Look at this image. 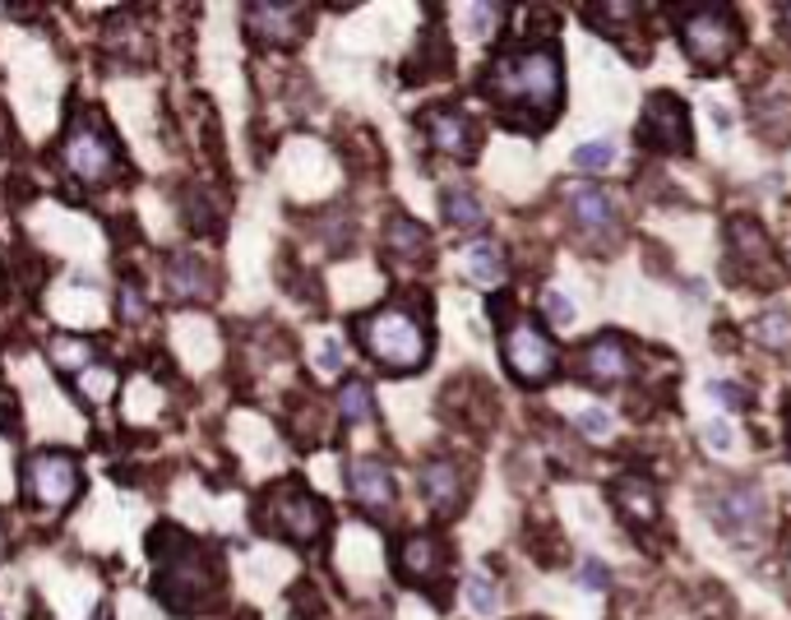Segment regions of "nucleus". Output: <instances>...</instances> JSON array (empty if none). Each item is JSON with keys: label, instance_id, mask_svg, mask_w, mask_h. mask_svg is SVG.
Returning <instances> with one entry per match:
<instances>
[{"label": "nucleus", "instance_id": "obj_38", "mask_svg": "<svg viewBox=\"0 0 791 620\" xmlns=\"http://www.w3.org/2000/svg\"><path fill=\"white\" fill-rule=\"evenodd\" d=\"M606 579H612V574H606L597 561H587V565H583V584L593 588V593H602V588H606Z\"/></svg>", "mask_w": 791, "mask_h": 620}, {"label": "nucleus", "instance_id": "obj_29", "mask_svg": "<svg viewBox=\"0 0 791 620\" xmlns=\"http://www.w3.org/2000/svg\"><path fill=\"white\" fill-rule=\"evenodd\" d=\"M612 158H616L612 140H593V144H579V148H574V167H579V171H602V167H612Z\"/></svg>", "mask_w": 791, "mask_h": 620}, {"label": "nucleus", "instance_id": "obj_22", "mask_svg": "<svg viewBox=\"0 0 791 620\" xmlns=\"http://www.w3.org/2000/svg\"><path fill=\"white\" fill-rule=\"evenodd\" d=\"M468 274L477 278L482 287H505V278H509L505 251L495 246V241H477V246H468Z\"/></svg>", "mask_w": 791, "mask_h": 620}, {"label": "nucleus", "instance_id": "obj_21", "mask_svg": "<svg viewBox=\"0 0 791 620\" xmlns=\"http://www.w3.org/2000/svg\"><path fill=\"white\" fill-rule=\"evenodd\" d=\"M384 251L403 264H421V259H431V232H426L417 218L394 213L389 223H384Z\"/></svg>", "mask_w": 791, "mask_h": 620}, {"label": "nucleus", "instance_id": "obj_17", "mask_svg": "<svg viewBox=\"0 0 791 620\" xmlns=\"http://www.w3.org/2000/svg\"><path fill=\"white\" fill-rule=\"evenodd\" d=\"M245 29L264 47H292L306 37V10L301 5H251L245 10Z\"/></svg>", "mask_w": 791, "mask_h": 620}, {"label": "nucleus", "instance_id": "obj_30", "mask_svg": "<svg viewBox=\"0 0 791 620\" xmlns=\"http://www.w3.org/2000/svg\"><path fill=\"white\" fill-rule=\"evenodd\" d=\"M287 602H292V611H297V620H320V611H325V602H320V593H315L310 584H297L287 593Z\"/></svg>", "mask_w": 791, "mask_h": 620}, {"label": "nucleus", "instance_id": "obj_15", "mask_svg": "<svg viewBox=\"0 0 791 620\" xmlns=\"http://www.w3.org/2000/svg\"><path fill=\"white\" fill-rule=\"evenodd\" d=\"M421 130L431 135V144L444 153V158L472 163V158H477V148H482V130L472 125V117L459 112V107H436V112H426Z\"/></svg>", "mask_w": 791, "mask_h": 620}, {"label": "nucleus", "instance_id": "obj_25", "mask_svg": "<svg viewBox=\"0 0 791 620\" xmlns=\"http://www.w3.org/2000/svg\"><path fill=\"white\" fill-rule=\"evenodd\" d=\"M338 417H343V422H371L375 417V398H371L366 380H348L338 389Z\"/></svg>", "mask_w": 791, "mask_h": 620}, {"label": "nucleus", "instance_id": "obj_20", "mask_svg": "<svg viewBox=\"0 0 791 620\" xmlns=\"http://www.w3.org/2000/svg\"><path fill=\"white\" fill-rule=\"evenodd\" d=\"M612 500H616V509H620V519L629 523V528H652L658 523V491L644 481V477H620L616 486H612Z\"/></svg>", "mask_w": 791, "mask_h": 620}, {"label": "nucleus", "instance_id": "obj_27", "mask_svg": "<svg viewBox=\"0 0 791 620\" xmlns=\"http://www.w3.org/2000/svg\"><path fill=\"white\" fill-rule=\"evenodd\" d=\"M52 362L61 366V370H88L94 366V343H84V339H70V334H61V339H52Z\"/></svg>", "mask_w": 791, "mask_h": 620}, {"label": "nucleus", "instance_id": "obj_18", "mask_svg": "<svg viewBox=\"0 0 791 620\" xmlns=\"http://www.w3.org/2000/svg\"><path fill=\"white\" fill-rule=\"evenodd\" d=\"M463 463H454V458H436V463H426L421 468V496H426V505L436 509L440 519H449V514H459L463 509Z\"/></svg>", "mask_w": 791, "mask_h": 620}, {"label": "nucleus", "instance_id": "obj_31", "mask_svg": "<svg viewBox=\"0 0 791 620\" xmlns=\"http://www.w3.org/2000/svg\"><path fill=\"white\" fill-rule=\"evenodd\" d=\"M121 320L125 324H144L149 320V306H144V297H140V287H134V283H121Z\"/></svg>", "mask_w": 791, "mask_h": 620}, {"label": "nucleus", "instance_id": "obj_11", "mask_svg": "<svg viewBox=\"0 0 791 620\" xmlns=\"http://www.w3.org/2000/svg\"><path fill=\"white\" fill-rule=\"evenodd\" d=\"M713 523H717L732 542L750 546V538L763 528V491H759V486H750V481L717 486V496H713Z\"/></svg>", "mask_w": 791, "mask_h": 620}, {"label": "nucleus", "instance_id": "obj_36", "mask_svg": "<svg viewBox=\"0 0 791 620\" xmlns=\"http://www.w3.org/2000/svg\"><path fill=\"white\" fill-rule=\"evenodd\" d=\"M320 370H325V375H338V370H343V347H338V343H325V347H320Z\"/></svg>", "mask_w": 791, "mask_h": 620}, {"label": "nucleus", "instance_id": "obj_10", "mask_svg": "<svg viewBox=\"0 0 791 620\" xmlns=\"http://www.w3.org/2000/svg\"><path fill=\"white\" fill-rule=\"evenodd\" d=\"M635 140L648 153H690V107L675 93H648Z\"/></svg>", "mask_w": 791, "mask_h": 620}, {"label": "nucleus", "instance_id": "obj_16", "mask_svg": "<svg viewBox=\"0 0 791 620\" xmlns=\"http://www.w3.org/2000/svg\"><path fill=\"white\" fill-rule=\"evenodd\" d=\"M348 491L371 519H394V477L380 458H356L348 468Z\"/></svg>", "mask_w": 791, "mask_h": 620}, {"label": "nucleus", "instance_id": "obj_3", "mask_svg": "<svg viewBox=\"0 0 791 620\" xmlns=\"http://www.w3.org/2000/svg\"><path fill=\"white\" fill-rule=\"evenodd\" d=\"M356 339L371 352V362L389 375H413L431 362V329L408 306H380L356 320Z\"/></svg>", "mask_w": 791, "mask_h": 620}, {"label": "nucleus", "instance_id": "obj_26", "mask_svg": "<svg viewBox=\"0 0 791 620\" xmlns=\"http://www.w3.org/2000/svg\"><path fill=\"white\" fill-rule=\"evenodd\" d=\"M755 343L768 352H791V315L782 310H768V315L755 320Z\"/></svg>", "mask_w": 791, "mask_h": 620}, {"label": "nucleus", "instance_id": "obj_8", "mask_svg": "<svg viewBox=\"0 0 791 620\" xmlns=\"http://www.w3.org/2000/svg\"><path fill=\"white\" fill-rule=\"evenodd\" d=\"M84 486L79 473V458L65 454V450H37L24 463V491L42 505V509H65Z\"/></svg>", "mask_w": 791, "mask_h": 620}, {"label": "nucleus", "instance_id": "obj_23", "mask_svg": "<svg viewBox=\"0 0 791 620\" xmlns=\"http://www.w3.org/2000/svg\"><path fill=\"white\" fill-rule=\"evenodd\" d=\"M440 204H444V223L459 228V232H472V228L486 223V209H482V199L472 190H444Z\"/></svg>", "mask_w": 791, "mask_h": 620}, {"label": "nucleus", "instance_id": "obj_32", "mask_svg": "<svg viewBox=\"0 0 791 620\" xmlns=\"http://www.w3.org/2000/svg\"><path fill=\"white\" fill-rule=\"evenodd\" d=\"M111 389H117V375L111 370H88L84 375V398L88 403H102V398H111Z\"/></svg>", "mask_w": 791, "mask_h": 620}, {"label": "nucleus", "instance_id": "obj_5", "mask_svg": "<svg viewBox=\"0 0 791 620\" xmlns=\"http://www.w3.org/2000/svg\"><path fill=\"white\" fill-rule=\"evenodd\" d=\"M675 19V37H681L685 56L699 70H722L736 52H740V19L727 5H681L671 10Z\"/></svg>", "mask_w": 791, "mask_h": 620}, {"label": "nucleus", "instance_id": "obj_24", "mask_svg": "<svg viewBox=\"0 0 791 620\" xmlns=\"http://www.w3.org/2000/svg\"><path fill=\"white\" fill-rule=\"evenodd\" d=\"M180 204H186V228L190 232H199V236H209V232H222V213L213 209V195L209 190H199V186H190L186 195H180Z\"/></svg>", "mask_w": 791, "mask_h": 620}, {"label": "nucleus", "instance_id": "obj_7", "mask_svg": "<svg viewBox=\"0 0 791 620\" xmlns=\"http://www.w3.org/2000/svg\"><path fill=\"white\" fill-rule=\"evenodd\" d=\"M727 241H732V269L750 283V287H782L787 264L778 259L768 232L755 218H732L727 223Z\"/></svg>", "mask_w": 791, "mask_h": 620}, {"label": "nucleus", "instance_id": "obj_14", "mask_svg": "<svg viewBox=\"0 0 791 620\" xmlns=\"http://www.w3.org/2000/svg\"><path fill=\"white\" fill-rule=\"evenodd\" d=\"M444 565H449V551H444V542L436 533H413V538H403L398 551H394L398 579L413 584V588H436L444 579Z\"/></svg>", "mask_w": 791, "mask_h": 620}, {"label": "nucleus", "instance_id": "obj_37", "mask_svg": "<svg viewBox=\"0 0 791 620\" xmlns=\"http://www.w3.org/2000/svg\"><path fill=\"white\" fill-rule=\"evenodd\" d=\"M704 440L713 450H732V427L727 422H713V427H704Z\"/></svg>", "mask_w": 791, "mask_h": 620}, {"label": "nucleus", "instance_id": "obj_9", "mask_svg": "<svg viewBox=\"0 0 791 620\" xmlns=\"http://www.w3.org/2000/svg\"><path fill=\"white\" fill-rule=\"evenodd\" d=\"M505 366L518 385H547L560 370V352L532 320H514L505 329Z\"/></svg>", "mask_w": 791, "mask_h": 620}, {"label": "nucleus", "instance_id": "obj_28", "mask_svg": "<svg viewBox=\"0 0 791 620\" xmlns=\"http://www.w3.org/2000/svg\"><path fill=\"white\" fill-rule=\"evenodd\" d=\"M468 602L477 607L482 616H495V607H501V588H495L491 574H472L468 579Z\"/></svg>", "mask_w": 791, "mask_h": 620}, {"label": "nucleus", "instance_id": "obj_34", "mask_svg": "<svg viewBox=\"0 0 791 620\" xmlns=\"http://www.w3.org/2000/svg\"><path fill=\"white\" fill-rule=\"evenodd\" d=\"M708 394L717 398L722 408H745V389H740V385H732V380H713V385H708Z\"/></svg>", "mask_w": 791, "mask_h": 620}, {"label": "nucleus", "instance_id": "obj_1", "mask_svg": "<svg viewBox=\"0 0 791 620\" xmlns=\"http://www.w3.org/2000/svg\"><path fill=\"white\" fill-rule=\"evenodd\" d=\"M482 93L491 98L495 117L514 130H541L551 125L564 98L560 79V52L556 47H509L501 56H491L482 75Z\"/></svg>", "mask_w": 791, "mask_h": 620}, {"label": "nucleus", "instance_id": "obj_13", "mask_svg": "<svg viewBox=\"0 0 791 620\" xmlns=\"http://www.w3.org/2000/svg\"><path fill=\"white\" fill-rule=\"evenodd\" d=\"M564 204H570L574 228L593 241L597 251H606L620 236V213H616L612 195H606L602 186H570L564 190Z\"/></svg>", "mask_w": 791, "mask_h": 620}, {"label": "nucleus", "instance_id": "obj_12", "mask_svg": "<svg viewBox=\"0 0 791 620\" xmlns=\"http://www.w3.org/2000/svg\"><path fill=\"white\" fill-rule=\"evenodd\" d=\"M635 347H629L620 334H602V339H593L587 347H579V357H574V370H579V380H587V385H597V389H606V385H625L629 375H635Z\"/></svg>", "mask_w": 791, "mask_h": 620}, {"label": "nucleus", "instance_id": "obj_4", "mask_svg": "<svg viewBox=\"0 0 791 620\" xmlns=\"http://www.w3.org/2000/svg\"><path fill=\"white\" fill-rule=\"evenodd\" d=\"M255 528L260 533H274V538H287L297 546H315L325 533H329V509L325 500L306 491L301 481H274L268 491L260 496L255 505Z\"/></svg>", "mask_w": 791, "mask_h": 620}, {"label": "nucleus", "instance_id": "obj_19", "mask_svg": "<svg viewBox=\"0 0 791 620\" xmlns=\"http://www.w3.org/2000/svg\"><path fill=\"white\" fill-rule=\"evenodd\" d=\"M167 287L180 301H209L213 287H218V274L199 255L180 251V255H167Z\"/></svg>", "mask_w": 791, "mask_h": 620}, {"label": "nucleus", "instance_id": "obj_6", "mask_svg": "<svg viewBox=\"0 0 791 620\" xmlns=\"http://www.w3.org/2000/svg\"><path fill=\"white\" fill-rule=\"evenodd\" d=\"M61 163H65V171H70L75 181H88V186H98V181H107V176L117 171L121 153H117V140H111V130L102 125L98 112H79L70 125H65Z\"/></svg>", "mask_w": 791, "mask_h": 620}, {"label": "nucleus", "instance_id": "obj_39", "mask_svg": "<svg viewBox=\"0 0 791 620\" xmlns=\"http://www.w3.org/2000/svg\"><path fill=\"white\" fill-rule=\"evenodd\" d=\"M782 19H787V33H791V5H782Z\"/></svg>", "mask_w": 791, "mask_h": 620}, {"label": "nucleus", "instance_id": "obj_2", "mask_svg": "<svg viewBox=\"0 0 791 620\" xmlns=\"http://www.w3.org/2000/svg\"><path fill=\"white\" fill-rule=\"evenodd\" d=\"M153 556V593L180 616L209 607L222 588V561L209 546H199L190 533H180L172 523H157L149 538Z\"/></svg>", "mask_w": 791, "mask_h": 620}, {"label": "nucleus", "instance_id": "obj_35", "mask_svg": "<svg viewBox=\"0 0 791 620\" xmlns=\"http://www.w3.org/2000/svg\"><path fill=\"white\" fill-rule=\"evenodd\" d=\"M547 315H551L556 324H570V320H574V301L564 297V292H547Z\"/></svg>", "mask_w": 791, "mask_h": 620}, {"label": "nucleus", "instance_id": "obj_40", "mask_svg": "<svg viewBox=\"0 0 791 620\" xmlns=\"http://www.w3.org/2000/svg\"><path fill=\"white\" fill-rule=\"evenodd\" d=\"M0 556H6V533H0Z\"/></svg>", "mask_w": 791, "mask_h": 620}, {"label": "nucleus", "instance_id": "obj_33", "mask_svg": "<svg viewBox=\"0 0 791 620\" xmlns=\"http://www.w3.org/2000/svg\"><path fill=\"white\" fill-rule=\"evenodd\" d=\"M587 440H602V435H612V417H606L602 408H587V412H579V422H574Z\"/></svg>", "mask_w": 791, "mask_h": 620}]
</instances>
